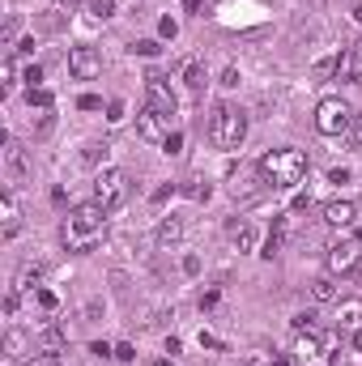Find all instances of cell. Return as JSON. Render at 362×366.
I'll list each match as a JSON object with an SVG mask.
<instances>
[{
    "instance_id": "cell-1",
    "label": "cell",
    "mask_w": 362,
    "mask_h": 366,
    "mask_svg": "<svg viewBox=\"0 0 362 366\" xmlns=\"http://www.w3.org/2000/svg\"><path fill=\"white\" fill-rule=\"evenodd\" d=\"M102 230H107V209H102L98 200L77 204L64 218V247L69 251H94L102 243Z\"/></svg>"
},
{
    "instance_id": "cell-2",
    "label": "cell",
    "mask_w": 362,
    "mask_h": 366,
    "mask_svg": "<svg viewBox=\"0 0 362 366\" xmlns=\"http://www.w3.org/2000/svg\"><path fill=\"white\" fill-rule=\"evenodd\" d=\"M260 183L269 188H298L302 175H307V153L302 149H273L260 158Z\"/></svg>"
},
{
    "instance_id": "cell-3",
    "label": "cell",
    "mask_w": 362,
    "mask_h": 366,
    "mask_svg": "<svg viewBox=\"0 0 362 366\" xmlns=\"http://www.w3.org/2000/svg\"><path fill=\"white\" fill-rule=\"evenodd\" d=\"M243 136H247V115L239 107H230V102H218L214 115H209V141L230 153V149L243 145Z\"/></svg>"
},
{
    "instance_id": "cell-4",
    "label": "cell",
    "mask_w": 362,
    "mask_h": 366,
    "mask_svg": "<svg viewBox=\"0 0 362 366\" xmlns=\"http://www.w3.org/2000/svg\"><path fill=\"white\" fill-rule=\"evenodd\" d=\"M354 128V111H349V102L341 98H324L320 107H316V132L324 136H345Z\"/></svg>"
},
{
    "instance_id": "cell-5",
    "label": "cell",
    "mask_w": 362,
    "mask_h": 366,
    "mask_svg": "<svg viewBox=\"0 0 362 366\" xmlns=\"http://www.w3.org/2000/svg\"><path fill=\"white\" fill-rule=\"evenodd\" d=\"M128 192H132V183H128V175L124 171H102L98 179H94V200L102 204V209H107V213H111V209H120L124 200H128Z\"/></svg>"
},
{
    "instance_id": "cell-6",
    "label": "cell",
    "mask_w": 362,
    "mask_h": 366,
    "mask_svg": "<svg viewBox=\"0 0 362 366\" xmlns=\"http://www.w3.org/2000/svg\"><path fill=\"white\" fill-rule=\"evenodd\" d=\"M69 73H73L77 81H94V77L102 73V56H98V47L77 43V47L69 51Z\"/></svg>"
},
{
    "instance_id": "cell-7",
    "label": "cell",
    "mask_w": 362,
    "mask_h": 366,
    "mask_svg": "<svg viewBox=\"0 0 362 366\" xmlns=\"http://www.w3.org/2000/svg\"><path fill=\"white\" fill-rule=\"evenodd\" d=\"M145 107H153V111H158V115H175V90L158 77V73H149L145 77Z\"/></svg>"
},
{
    "instance_id": "cell-8",
    "label": "cell",
    "mask_w": 362,
    "mask_h": 366,
    "mask_svg": "<svg viewBox=\"0 0 362 366\" xmlns=\"http://www.w3.org/2000/svg\"><path fill=\"white\" fill-rule=\"evenodd\" d=\"M167 124H171V120H167V115H158L153 107H141V111H137V136H141V141L162 145V141L171 136V132H167Z\"/></svg>"
},
{
    "instance_id": "cell-9",
    "label": "cell",
    "mask_w": 362,
    "mask_h": 366,
    "mask_svg": "<svg viewBox=\"0 0 362 366\" xmlns=\"http://www.w3.org/2000/svg\"><path fill=\"white\" fill-rule=\"evenodd\" d=\"M358 265V239H341L328 247V269L333 273H349Z\"/></svg>"
},
{
    "instance_id": "cell-10",
    "label": "cell",
    "mask_w": 362,
    "mask_h": 366,
    "mask_svg": "<svg viewBox=\"0 0 362 366\" xmlns=\"http://www.w3.org/2000/svg\"><path fill=\"white\" fill-rule=\"evenodd\" d=\"M5 167H9V179L13 183H22L26 175H30V162H26V149L13 141V136H5Z\"/></svg>"
},
{
    "instance_id": "cell-11",
    "label": "cell",
    "mask_w": 362,
    "mask_h": 366,
    "mask_svg": "<svg viewBox=\"0 0 362 366\" xmlns=\"http://www.w3.org/2000/svg\"><path fill=\"white\" fill-rule=\"evenodd\" d=\"M354 218H358V209H354L349 200H333V204H324V222H328L333 230H345V226H354Z\"/></svg>"
},
{
    "instance_id": "cell-12",
    "label": "cell",
    "mask_w": 362,
    "mask_h": 366,
    "mask_svg": "<svg viewBox=\"0 0 362 366\" xmlns=\"http://www.w3.org/2000/svg\"><path fill=\"white\" fill-rule=\"evenodd\" d=\"M230 243H235V251H256L260 230H256L251 222H230Z\"/></svg>"
},
{
    "instance_id": "cell-13",
    "label": "cell",
    "mask_w": 362,
    "mask_h": 366,
    "mask_svg": "<svg viewBox=\"0 0 362 366\" xmlns=\"http://www.w3.org/2000/svg\"><path fill=\"white\" fill-rule=\"evenodd\" d=\"M64 345H69V332L60 324H47L39 332V353H64Z\"/></svg>"
},
{
    "instance_id": "cell-14",
    "label": "cell",
    "mask_w": 362,
    "mask_h": 366,
    "mask_svg": "<svg viewBox=\"0 0 362 366\" xmlns=\"http://www.w3.org/2000/svg\"><path fill=\"white\" fill-rule=\"evenodd\" d=\"M179 239H183V218H162V226H158V247L171 251Z\"/></svg>"
},
{
    "instance_id": "cell-15",
    "label": "cell",
    "mask_w": 362,
    "mask_h": 366,
    "mask_svg": "<svg viewBox=\"0 0 362 366\" xmlns=\"http://www.w3.org/2000/svg\"><path fill=\"white\" fill-rule=\"evenodd\" d=\"M362 324V298H345L337 307V328H358Z\"/></svg>"
},
{
    "instance_id": "cell-16",
    "label": "cell",
    "mask_w": 362,
    "mask_h": 366,
    "mask_svg": "<svg viewBox=\"0 0 362 366\" xmlns=\"http://www.w3.org/2000/svg\"><path fill=\"white\" fill-rule=\"evenodd\" d=\"M294 353H298V362L307 366V362H316V353H324V345H320V337H316V332H302V337H298V345H294Z\"/></svg>"
},
{
    "instance_id": "cell-17",
    "label": "cell",
    "mask_w": 362,
    "mask_h": 366,
    "mask_svg": "<svg viewBox=\"0 0 362 366\" xmlns=\"http://www.w3.org/2000/svg\"><path fill=\"white\" fill-rule=\"evenodd\" d=\"M312 298H316V302H333V298H337V281H333V273H324V277L312 281Z\"/></svg>"
},
{
    "instance_id": "cell-18",
    "label": "cell",
    "mask_w": 362,
    "mask_h": 366,
    "mask_svg": "<svg viewBox=\"0 0 362 366\" xmlns=\"http://www.w3.org/2000/svg\"><path fill=\"white\" fill-rule=\"evenodd\" d=\"M18 230H22V213H18L13 196H5V239H18Z\"/></svg>"
},
{
    "instance_id": "cell-19",
    "label": "cell",
    "mask_w": 362,
    "mask_h": 366,
    "mask_svg": "<svg viewBox=\"0 0 362 366\" xmlns=\"http://www.w3.org/2000/svg\"><path fill=\"white\" fill-rule=\"evenodd\" d=\"M281 243H286V222H277V230L265 239V251H260V255H265V260H273V255L281 251Z\"/></svg>"
},
{
    "instance_id": "cell-20",
    "label": "cell",
    "mask_w": 362,
    "mask_h": 366,
    "mask_svg": "<svg viewBox=\"0 0 362 366\" xmlns=\"http://www.w3.org/2000/svg\"><path fill=\"white\" fill-rule=\"evenodd\" d=\"M39 277H43V269H39V265H22V269H18V290H34V286H39Z\"/></svg>"
},
{
    "instance_id": "cell-21",
    "label": "cell",
    "mask_w": 362,
    "mask_h": 366,
    "mask_svg": "<svg viewBox=\"0 0 362 366\" xmlns=\"http://www.w3.org/2000/svg\"><path fill=\"white\" fill-rule=\"evenodd\" d=\"M294 332L302 337V332H320V316L316 311H302V316H294Z\"/></svg>"
},
{
    "instance_id": "cell-22",
    "label": "cell",
    "mask_w": 362,
    "mask_h": 366,
    "mask_svg": "<svg viewBox=\"0 0 362 366\" xmlns=\"http://www.w3.org/2000/svg\"><path fill=\"white\" fill-rule=\"evenodd\" d=\"M85 9H90V17H98V22H107V17L116 13V0H85Z\"/></svg>"
},
{
    "instance_id": "cell-23",
    "label": "cell",
    "mask_w": 362,
    "mask_h": 366,
    "mask_svg": "<svg viewBox=\"0 0 362 366\" xmlns=\"http://www.w3.org/2000/svg\"><path fill=\"white\" fill-rule=\"evenodd\" d=\"M183 81H188V90H192V94H200V90H204V69L192 60V64L183 69Z\"/></svg>"
},
{
    "instance_id": "cell-24",
    "label": "cell",
    "mask_w": 362,
    "mask_h": 366,
    "mask_svg": "<svg viewBox=\"0 0 362 366\" xmlns=\"http://www.w3.org/2000/svg\"><path fill=\"white\" fill-rule=\"evenodd\" d=\"M22 349H26V337H22V332H18V328H13V332H9V337H5V358H9V362H13V358H22Z\"/></svg>"
},
{
    "instance_id": "cell-25",
    "label": "cell",
    "mask_w": 362,
    "mask_h": 366,
    "mask_svg": "<svg viewBox=\"0 0 362 366\" xmlns=\"http://www.w3.org/2000/svg\"><path fill=\"white\" fill-rule=\"evenodd\" d=\"M345 69V60L341 56H328V60H316V77H333V73H341Z\"/></svg>"
},
{
    "instance_id": "cell-26",
    "label": "cell",
    "mask_w": 362,
    "mask_h": 366,
    "mask_svg": "<svg viewBox=\"0 0 362 366\" xmlns=\"http://www.w3.org/2000/svg\"><path fill=\"white\" fill-rule=\"evenodd\" d=\"M239 366H273V353H265V349L243 353V358H239Z\"/></svg>"
},
{
    "instance_id": "cell-27",
    "label": "cell",
    "mask_w": 362,
    "mask_h": 366,
    "mask_svg": "<svg viewBox=\"0 0 362 366\" xmlns=\"http://www.w3.org/2000/svg\"><path fill=\"white\" fill-rule=\"evenodd\" d=\"M51 90H30V107H39V111H51Z\"/></svg>"
},
{
    "instance_id": "cell-28",
    "label": "cell",
    "mask_w": 362,
    "mask_h": 366,
    "mask_svg": "<svg viewBox=\"0 0 362 366\" xmlns=\"http://www.w3.org/2000/svg\"><path fill=\"white\" fill-rule=\"evenodd\" d=\"M30 366H64V358H60V353H34Z\"/></svg>"
},
{
    "instance_id": "cell-29",
    "label": "cell",
    "mask_w": 362,
    "mask_h": 366,
    "mask_svg": "<svg viewBox=\"0 0 362 366\" xmlns=\"http://www.w3.org/2000/svg\"><path fill=\"white\" fill-rule=\"evenodd\" d=\"M132 51H137V56H158V51H162V47H158V43H153V38H141V43H137Z\"/></svg>"
},
{
    "instance_id": "cell-30",
    "label": "cell",
    "mask_w": 362,
    "mask_h": 366,
    "mask_svg": "<svg viewBox=\"0 0 362 366\" xmlns=\"http://www.w3.org/2000/svg\"><path fill=\"white\" fill-rule=\"evenodd\" d=\"M102 153H107V145H85V153H81V162H90V167H94V162L102 158Z\"/></svg>"
},
{
    "instance_id": "cell-31",
    "label": "cell",
    "mask_w": 362,
    "mask_h": 366,
    "mask_svg": "<svg viewBox=\"0 0 362 366\" xmlns=\"http://www.w3.org/2000/svg\"><path fill=\"white\" fill-rule=\"evenodd\" d=\"M77 107H81V111H98V107H102V98H98V94H81V98H77Z\"/></svg>"
},
{
    "instance_id": "cell-32",
    "label": "cell",
    "mask_w": 362,
    "mask_h": 366,
    "mask_svg": "<svg viewBox=\"0 0 362 366\" xmlns=\"http://www.w3.org/2000/svg\"><path fill=\"white\" fill-rule=\"evenodd\" d=\"M183 192H188L192 200H209V183H188Z\"/></svg>"
},
{
    "instance_id": "cell-33",
    "label": "cell",
    "mask_w": 362,
    "mask_h": 366,
    "mask_svg": "<svg viewBox=\"0 0 362 366\" xmlns=\"http://www.w3.org/2000/svg\"><path fill=\"white\" fill-rule=\"evenodd\" d=\"M179 149H183V136H179V132H171V136L162 141V153H179Z\"/></svg>"
},
{
    "instance_id": "cell-34",
    "label": "cell",
    "mask_w": 362,
    "mask_h": 366,
    "mask_svg": "<svg viewBox=\"0 0 362 366\" xmlns=\"http://www.w3.org/2000/svg\"><path fill=\"white\" fill-rule=\"evenodd\" d=\"M158 30H162V38H175V34H179V26H175V17H162V26H158Z\"/></svg>"
},
{
    "instance_id": "cell-35",
    "label": "cell",
    "mask_w": 362,
    "mask_h": 366,
    "mask_svg": "<svg viewBox=\"0 0 362 366\" xmlns=\"http://www.w3.org/2000/svg\"><path fill=\"white\" fill-rule=\"evenodd\" d=\"M26 81H30V90H39V81H43V69H39V64H30V69H26Z\"/></svg>"
},
{
    "instance_id": "cell-36",
    "label": "cell",
    "mask_w": 362,
    "mask_h": 366,
    "mask_svg": "<svg viewBox=\"0 0 362 366\" xmlns=\"http://www.w3.org/2000/svg\"><path fill=\"white\" fill-rule=\"evenodd\" d=\"M200 345H204V349H222V341H218L214 332H204V328H200Z\"/></svg>"
},
{
    "instance_id": "cell-37",
    "label": "cell",
    "mask_w": 362,
    "mask_h": 366,
    "mask_svg": "<svg viewBox=\"0 0 362 366\" xmlns=\"http://www.w3.org/2000/svg\"><path fill=\"white\" fill-rule=\"evenodd\" d=\"M111 358H120V362H132L137 353H132V345H116V353H111Z\"/></svg>"
},
{
    "instance_id": "cell-38",
    "label": "cell",
    "mask_w": 362,
    "mask_h": 366,
    "mask_svg": "<svg viewBox=\"0 0 362 366\" xmlns=\"http://www.w3.org/2000/svg\"><path fill=\"white\" fill-rule=\"evenodd\" d=\"M13 77H18V73H13V60H9V64H5V85H0V90H5V94L13 90Z\"/></svg>"
},
{
    "instance_id": "cell-39",
    "label": "cell",
    "mask_w": 362,
    "mask_h": 366,
    "mask_svg": "<svg viewBox=\"0 0 362 366\" xmlns=\"http://www.w3.org/2000/svg\"><path fill=\"white\" fill-rule=\"evenodd\" d=\"M328 179H333V183H345V179H349V171H345V167H333V171H328Z\"/></svg>"
},
{
    "instance_id": "cell-40",
    "label": "cell",
    "mask_w": 362,
    "mask_h": 366,
    "mask_svg": "<svg viewBox=\"0 0 362 366\" xmlns=\"http://www.w3.org/2000/svg\"><path fill=\"white\" fill-rule=\"evenodd\" d=\"M222 85H239V69H235V64L226 69V77H222Z\"/></svg>"
},
{
    "instance_id": "cell-41",
    "label": "cell",
    "mask_w": 362,
    "mask_h": 366,
    "mask_svg": "<svg viewBox=\"0 0 362 366\" xmlns=\"http://www.w3.org/2000/svg\"><path fill=\"white\" fill-rule=\"evenodd\" d=\"M183 9H188V13H200V9H204V0H183Z\"/></svg>"
},
{
    "instance_id": "cell-42",
    "label": "cell",
    "mask_w": 362,
    "mask_h": 366,
    "mask_svg": "<svg viewBox=\"0 0 362 366\" xmlns=\"http://www.w3.org/2000/svg\"><path fill=\"white\" fill-rule=\"evenodd\" d=\"M354 349H362V328H358V332H354Z\"/></svg>"
},
{
    "instance_id": "cell-43",
    "label": "cell",
    "mask_w": 362,
    "mask_h": 366,
    "mask_svg": "<svg viewBox=\"0 0 362 366\" xmlns=\"http://www.w3.org/2000/svg\"><path fill=\"white\" fill-rule=\"evenodd\" d=\"M273 366H290V358H273Z\"/></svg>"
},
{
    "instance_id": "cell-44",
    "label": "cell",
    "mask_w": 362,
    "mask_h": 366,
    "mask_svg": "<svg viewBox=\"0 0 362 366\" xmlns=\"http://www.w3.org/2000/svg\"><path fill=\"white\" fill-rule=\"evenodd\" d=\"M153 366H175V362H167V358H158V362H153Z\"/></svg>"
},
{
    "instance_id": "cell-45",
    "label": "cell",
    "mask_w": 362,
    "mask_h": 366,
    "mask_svg": "<svg viewBox=\"0 0 362 366\" xmlns=\"http://www.w3.org/2000/svg\"><path fill=\"white\" fill-rule=\"evenodd\" d=\"M354 17H358V22H362V5H358V9H354Z\"/></svg>"
},
{
    "instance_id": "cell-46",
    "label": "cell",
    "mask_w": 362,
    "mask_h": 366,
    "mask_svg": "<svg viewBox=\"0 0 362 366\" xmlns=\"http://www.w3.org/2000/svg\"><path fill=\"white\" fill-rule=\"evenodd\" d=\"M56 5H77V0H56Z\"/></svg>"
}]
</instances>
